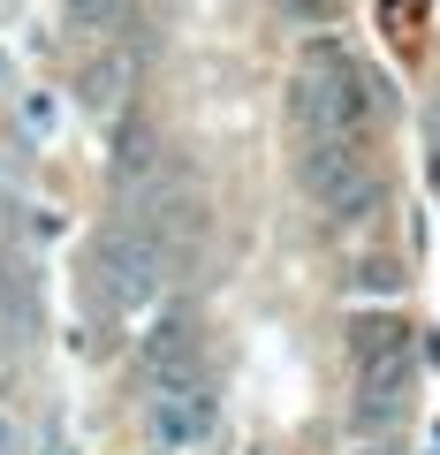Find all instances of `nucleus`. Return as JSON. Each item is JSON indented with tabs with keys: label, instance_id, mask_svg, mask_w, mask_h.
I'll use <instances>...</instances> for the list:
<instances>
[{
	"label": "nucleus",
	"instance_id": "nucleus-1",
	"mask_svg": "<svg viewBox=\"0 0 440 455\" xmlns=\"http://www.w3.org/2000/svg\"><path fill=\"white\" fill-rule=\"evenodd\" d=\"M289 122H296V145H364L372 130V92H364V68L349 61L334 38H311L304 61H296L289 84Z\"/></svg>",
	"mask_w": 440,
	"mask_h": 455
},
{
	"label": "nucleus",
	"instance_id": "nucleus-2",
	"mask_svg": "<svg viewBox=\"0 0 440 455\" xmlns=\"http://www.w3.org/2000/svg\"><path fill=\"white\" fill-rule=\"evenodd\" d=\"M92 289H99L107 311H130V304H145V296H160L167 289V235L145 228L137 212H122V220L92 243Z\"/></svg>",
	"mask_w": 440,
	"mask_h": 455
},
{
	"label": "nucleus",
	"instance_id": "nucleus-3",
	"mask_svg": "<svg viewBox=\"0 0 440 455\" xmlns=\"http://www.w3.org/2000/svg\"><path fill=\"white\" fill-rule=\"evenodd\" d=\"M296 182L326 220H364L380 205V175L364 145H296Z\"/></svg>",
	"mask_w": 440,
	"mask_h": 455
},
{
	"label": "nucleus",
	"instance_id": "nucleus-4",
	"mask_svg": "<svg viewBox=\"0 0 440 455\" xmlns=\"http://www.w3.org/2000/svg\"><path fill=\"white\" fill-rule=\"evenodd\" d=\"M212 433H220L212 379H190V387H152V440H160V455H197Z\"/></svg>",
	"mask_w": 440,
	"mask_h": 455
},
{
	"label": "nucleus",
	"instance_id": "nucleus-5",
	"mask_svg": "<svg viewBox=\"0 0 440 455\" xmlns=\"http://www.w3.org/2000/svg\"><path fill=\"white\" fill-rule=\"evenodd\" d=\"M76 92L92 114H115L130 99V46H84V68H76Z\"/></svg>",
	"mask_w": 440,
	"mask_h": 455
},
{
	"label": "nucleus",
	"instance_id": "nucleus-6",
	"mask_svg": "<svg viewBox=\"0 0 440 455\" xmlns=\"http://www.w3.org/2000/svg\"><path fill=\"white\" fill-rule=\"evenodd\" d=\"M61 16L76 31V46H130L137 0H61Z\"/></svg>",
	"mask_w": 440,
	"mask_h": 455
},
{
	"label": "nucleus",
	"instance_id": "nucleus-7",
	"mask_svg": "<svg viewBox=\"0 0 440 455\" xmlns=\"http://www.w3.org/2000/svg\"><path fill=\"white\" fill-rule=\"evenodd\" d=\"M23 130H38V137L53 130V107H46V99H23Z\"/></svg>",
	"mask_w": 440,
	"mask_h": 455
},
{
	"label": "nucleus",
	"instance_id": "nucleus-8",
	"mask_svg": "<svg viewBox=\"0 0 440 455\" xmlns=\"http://www.w3.org/2000/svg\"><path fill=\"white\" fill-rule=\"evenodd\" d=\"M289 8H319V0H289Z\"/></svg>",
	"mask_w": 440,
	"mask_h": 455
}]
</instances>
